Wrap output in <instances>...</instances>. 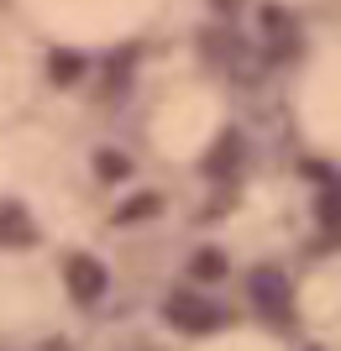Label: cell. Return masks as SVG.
Returning a JSON list of instances; mask_svg holds the SVG:
<instances>
[{"instance_id":"obj_1","label":"cell","mask_w":341,"mask_h":351,"mask_svg":"<svg viewBox=\"0 0 341 351\" xmlns=\"http://www.w3.org/2000/svg\"><path fill=\"white\" fill-rule=\"evenodd\" d=\"M168 320L178 330H189V336H210L221 325V309L210 304V299H200V293H174L168 299Z\"/></svg>"},{"instance_id":"obj_2","label":"cell","mask_w":341,"mask_h":351,"mask_svg":"<svg viewBox=\"0 0 341 351\" xmlns=\"http://www.w3.org/2000/svg\"><path fill=\"white\" fill-rule=\"evenodd\" d=\"M247 289H252V304L263 309L268 320H283V315H289V283H283L279 273H252Z\"/></svg>"},{"instance_id":"obj_3","label":"cell","mask_w":341,"mask_h":351,"mask_svg":"<svg viewBox=\"0 0 341 351\" xmlns=\"http://www.w3.org/2000/svg\"><path fill=\"white\" fill-rule=\"evenodd\" d=\"M100 283H105V273L95 263H84V257H74L69 263V289H74V299H95L100 293Z\"/></svg>"},{"instance_id":"obj_4","label":"cell","mask_w":341,"mask_h":351,"mask_svg":"<svg viewBox=\"0 0 341 351\" xmlns=\"http://www.w3.org/2000/svg\"><path fill=\"white\" fill-rule=\"evenodd\" d=\"M194 278H226V257L221 252H200L194 257Z\"/></svg>"},{"instance_id":"obj_5","label":"cell","mask_w":341,"mask_h":351,"mask_svg":"<svg viewBox=\"0 0 341 351\" xmlns=\"http://www.w3.org/2000/svg\"><path fill=\"white\" fill-rule=\"evenodd\" d=\"M158 210V194H142V199H132V205L121 210V220H137V215H152Z\"/></svg>"},{"instance_id":"obj_6","label":"cell","mask_w":341,"mask_h":351,"mask_svg":"<svg viewBox=\"0 0 341 351\" xmlns=\"http://www.w3.org/2000/svg\"><path fill=\"white\" fill-rule=\"evenodd\" d=\"M100 173L105 178H121V173H126V158H121V152H105V158H100Z\"/></svg>"},{"instance_id":"obj_7","label":"cell","mask_w":341,"mask_h":351,"mask_svg":"<svg viewBox=\"0 0 341 351\" xmlns=\"http://www.w3.org/2000/svg\"><path fill=\"white\" fill-rule=\"evenodd\" d=\"M226 168H231V142L210 152V173H226Z\"/></svg>"}]
</instances>
